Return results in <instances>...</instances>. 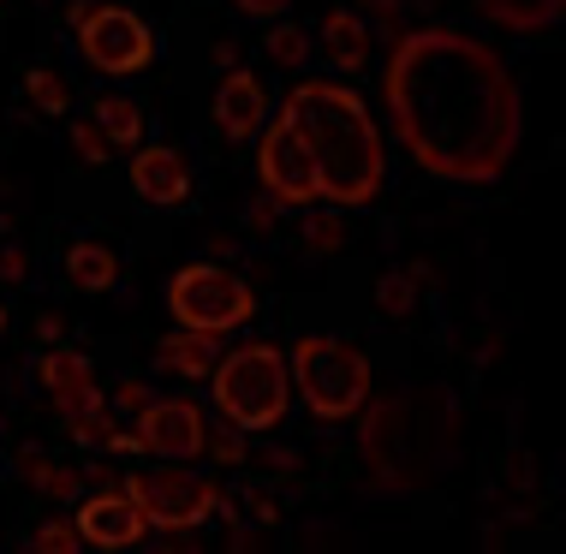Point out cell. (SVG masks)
<instances>
[{
    "instance_id": "1",
    "label": "cell",
    "mask_w": 566,
    "mask_h": 554,
    "mask_svg": "<svg viewBox=\"0 0 566 554\" xmlns=\"http://www.w3.org/2000/svg\"><path fill=\"white\" fill-rule=\"evenodd\" d=\"M381 102L406 156L436 179L489 185L518 156V84L507 60L465 30H400L381 66Z\"/></svg>"
},
{
    "instance_id": "2",
    "label": "cell",
    "mask_w": 566,
    "mask_h": 554,
    "mask_svg": "<svg viewBox=\"0 0 566 554\" xmlns=\"http://www.w3.org/2000/svg\"><path fill=\"white\" fill-rule=\"evenodd\" d=\"M281 119L311 149L316 197H328L340 209L376 203L381 179H388V156H381V132H376V119H370L358 90H346L334 79H304L286 90Z\"/></svg>"
},
{
    "instance_id": "3",
    "label": "cell",
    "mask_w": 566,
    "mask_h": 554,
    "mask_svg": "<svg viewBox=\"0 0 566 554\" xmlns=\"http://www.w3.org/2000/svg\"><path fill=\"white\" fill-rule=\"evenodd\" d=\"M459 436V399L448 388H411L364 399V466L381 489H423L448 466Z\"/></svg>"
},
{
    "instance_id": "4",
    "label": "cell",
    "mask_w": 566,
    "mask_h": 554,
    "mask_svg": "<svg viewBox=\"0 0 566 554\" xmlns=\"http://www.w3.org/2000/svg\"><path fill=\"white\" fill-rule=\"evenodd\" d=\"M209 381H216V411L244 436H269L293 406V369H286V352L269 341L233 346L227 358H216Z\"/></svg>"
},
{
    "instance_id": "5",
    "label": "cell",
    "mask_w": 566,
    "mask_h": 554,
    "mask_svg": "<svg viewBox=\"0 0 566 554\" xmlns=\"http://www.w3.org/2000/svg\"><path fill=\"white\" fill-rule=\"evenodd\" d=\"M286 369H293V388L304 394V406L323 424L358 418L364 399H370V358L340 334H304L286 352Z\"/></svg>"
},
{
    "instance_id": "6",
    "label": "cell",
    "mask_w": 566,
    "mask_h": 554,
    "mask_svg": "<svg viewBox=\"0 0 566 554\" xmlns=\"http://www.w3.org/2000/svg\"><path fill=\"white\" fill-rule=\"evenodd\" d=\"M167 311L179 316V328H203V334H233L256 316V292L239 281L233 269L216 263H191L167 281Z\"/></svg>"
},
{
    "instance_id": "7",
    "label": "cell",
    "mask_w": 566,
    "mask_h": 554,
    "mask_svg": "<svg viewBox=\"0 0 566 554\" xmlns=\"http://www.w3.org/2000/svg\"><path fill=\"white\" fill-rule=\"evenodd\" d=\"M119 489L137 501V513L149 519V531H167V536L197 531V525H209V519L233 513V501L197 471H144V477H126Z\"/></svg>"
},
{
    "instance_id": "8",
    "label": "cell",
    "mask_w": 566,
    "mask_h": 554,
    "mask_svg": "<svg viewBox=\"0 0 566 554\" xmlns=\"http://www.w3.org/2000/svg\"><path fill=\"white\" fill-rule=\"evenodd\" d=\"M78 49L96 72L126 79V72H144L156 60V30L126 7H90L78 19Z\"/></svg>"
},
{
    "instance_id": "9",
    "label": "cell",
    "mask_w": 566,
    "mask_h": 554,
    "mask_svg": "<svg viewBox=\"0 0 566 554\" xmlns=\"http://www.w3.org/2000/svg\"><path fill=\"white\" fill-rule=\"evenodd\" d=\"M256 179H263L269 197H281L286 209H304L316 203V167H311V149L298 144V132L286 119H263L256 126Z\"/></svg>"
},
{
    "instance_id": "10",
    "label": "cell",
    "mask_w": 566,
    "mask_h": 554,
    "mask_svg": "<svg viewBox=\"0 0 566 554\" xmlns=\"http://www.w3.org/2000/svg\"><path fill=\"white\" fill-rule=\"evenodd\" d=\"M203 436H209V424H203V411L191 406V399H149L144 411H137V448H144L149 459H197L203 453Z\"/></svg>"
},
{
    "instance_id": "11",
    "label": "cell",
    "mask_w": 566,
    "mask_h": 554,
    "mask_svg": "<svg viewBox=\"0 0 566 554\" xmlns=\"http://www.w3.org/2000/svg\"><path fill=\"white\" fill-rule=\"evenodd\" d=\"M72 525H78V536L96 543V548H132V543L149 536V519L137 513V501L126 495V489H102V495H90Z\"/></svg>"
},
{
    "instance_id": "12",
    "label": "cell",
    "mask_w": 566,
    "mask_h": 554,
    "mask_svg": "<svg viewBox=\"0 0 566 554\" xmlns=\"http://www.w3.org/2000/svg\"><path fill=\"white\" fill-rule=\"evenodd\" d=\"M269 119V90L256 72L227 66V79L216 84V126L227 132V144H251L256 126Z\"/></svg>"
},
{
    "instance_id": "13",
    "label": "cell",
    "mask_w": 566,
    "mask_h": 554,
    "mask_svg": "<svg viewBox=\"0 0 566 554\" xmlns=\"http://www.w3.org/2000/svg\"><path fill=\"white\" fill-rule=\"evenodd\" d=\"M132 185H137V197H144V203L174 209V203H186V197H191V167H186L179 149H167V144H137Z\"/></svg>"
},
{
    "instance_id": "14",
    "label": "cell",
    "mask_w": 566,
    "mask_h": 554,
    "mask_svg": "<svg viewBox=\"0 0 566 554\" xmlns=\"http://www.w3.org/2000/svg\"><path fill=\"white\" fill-rule=\"evenodd\" d=\"M42 388H49V399L66 418H78V411L102 406V388H96V369H90L84 352H49V358L36 364Z\"/></svg>"
},
{
    "instance_id": "15",
    "label": "cell",
    "mask_w": 566,
    "mask_h": 554,
    "mask_svg": "<svg viewBox=\"0 0 566 554\" xmlns=\"http://www.w3.org/2000/svg\"><path fill=\"white\" fill-rule=\"evenodd\" d=\"M316 36H323V54H328L334 72H358L364 60H370V24H364L352 7H334Z\"/></svg>"
},
{
    "instance_id": "16",
    "label": "cell",
    "mask_w": 566,
    "mask_h": 554,
    "mask_svg": "<svg viewBox=\"0 0 566 554\" xmlns=\"http://www.w3.org/2000/svg\"><path fill=\"white\" fill-rule=\"evenodd\" d=\"M478 12L501 30H518V36H543L566 19V0H478Z\"/></svg>"
},
{
    "instance_id": "17",
    "label": "cell",
    "mask_w": 566,
    "mask_h": 554,
    "mask_svg": "<svg viewBox=\"0 0 566 554\" xmlns=\"http://www.w3.org/2000/svg\"><path fill=\"white\" fill-rule=\"evenodd\" d=\"M216 341H221V334L179 328V334H167V341L156 346V364L174 369V376H186V381H197V376H209V369H216V358H221Z\"/></svg>"
},
{
    "instance_id": "18",
    "label": "cell",
    "mask_w": 566,
    "mask_h": 554,
    "mask_svg": "<svg viewBox=\"0 0 566 554\" xmlns=\"http://www.w3.org/2000/svg\"><path fill=\"white\" fill-rule=\"evenodd\" d=\"M66 281L84 286V292H108L119 281V257L108 251V244H66Z\"/></svg>"
},
{
    "instance_id": "19",
    "label": "cell",
    "mask_w": 566,
    "mask_h": 554,
    "mask_svg": "<svg viewBox=\"0 0 566 554\" xmlns=\"http://www.w3.org/2000/svg\"><path fill=\"white\" fill-rule=\"evenodd\" d=\"M96 126L108 132L114 149H137L144 144V107H137L132 96H102L96 102Z\"/></svg>"
},
{
    "instance_id": "20",
    "label": "cell",
    "mask_w": 566,
    "mask_h": 554,
    "mask_svg": "<svg viewBox=\"0 0 566 554\" xmlns=\"http://www.w3.org/2000/svg\"><path fill=\"white\" fill-rule=\"evenodd\" d=\"M19 471H24V483H30V489H42V495H54V501H72V495L84 489V471L54 466V459H42V453H24V459H19Z\"/></svg>"
},
{
    "instance_id": "21",
    "label": "cell",
    "mask_w": 566,
    "mask_h": 554,
    "mask_svg": "<svg viewBox=\"0 0 566 554\" xmlns=\"http://www.w3.org/2000/svg\"><path fill=\"white\" fill-rule=\"evenodd\" d=\"M24 96L36 102L42 114H54V119L72 114V90H66V79H60V72H49V66H36V72L24 79Z\"/></svg>"
},
{
    "instance_id": "22",
    "label": "cell",
    "mask_w": 566,
    "mask_h": 554,
    "mask_svg": "<svg viewBox=\"0 0 566 554\" xmlns=\"http://www.w3.org/2000/svg\"><path fill=\"white\" fill-rule=\"evenodd\" d=\"M269 60H274V66H286V72H298L304 60H311V30H304V24H274L269 30Z\"/></svg>"
},
{
    "instance_id": "23",
    "label": "cell",
    "mask_w": 566,
    "mask_h": 554,
    "mask_svg": "<svg viewBox=\"0 0 566 554\" xmlns=\"http://www.w3.org/2000/svg\"><path fill=\"white\" fill-rule=\"evenodd\" d=\"M376 304H381V316H411L418 311V281L411 274H381Z\"/></svg>"
},
{
    "instance_id": "24",
    "label": "cell",
    "mask_w": 566,
    "mask_h": 554,
    "mask_svg": "<svg viewBox=\"0 0 566 554\" xmlns=\"http://www.w3.org/2000/svg\"><path fill=\"white\" fill-rule=\"evenodd\" d=\"M30 548H36V554H78L84 536H78V525H72V519H49V525H36Z\"/></svg>"
},
{
    "instance_id": "25",
    "label": "cell",
    "mask_w": 566,
    "mask_h": 554,
    "mask_svg": "<svg viewBox=\"0 0 566 554\" xmlns=\"http://www.w3.org/2000/svg\"><path fill=\"white\" fill-rule=\"evenodd\" d=\"M203 448L216 453V466H244V429H233V424L221 418V424L203 436Z\"/></svg>"
},
{
    "instance_id": "26",
    "label": "cell",
    "mask_w": 566,
    "mask_h": 554,
    "mask_svg": "<svg viewBox=\"0 0 566 554\" xmlns=\"http://www.w3.org/2000/svg\"><path fill=\"white\" fill-rule=\"evenodd\" d=\"M72 149H78L84 161H108V156H114L108 132H102L96 119H72Z\"/></svg>"
},
{
    "instance_id": "27",
    "label": "cell",
    "mask_w": 566,
    "mask_h": 554,
    "mask_svg": "<svg viewBox=\"0 0 566 554\" xmlns=\"http://www.w3.org/2000/svg\"><path fill=\"white\" fill-rule=\"evenodd\" d=\"M304 244H311V251H340V244H346V221H340V215H311V221H304Z\"/></svg>"
},
{
    "instance_id": "28",
    "label": "cell",
    "mask_w": 566,
    "mask_h": 554,
    "mask_svg": "<svg viewBox=\"0 0 566 554\" xmlns=\"http://www.w3.org/2000/svg\"><path fill=\"white\" fill-rule=\"evenodd\" d=\"M156 399V388L149 381H119V394H114V418H137V411Z\"/></svg>"
},
{
    "instance_id": "29",
    "label": "cell",
    "mask_w": 566,
    "mask_h": 554,
    "mask_svg": "<svg viewBox=\"0 0 566 554\" xmlns=\"http://www.w3.org/2000/svg\"><path fill=\"white\" fill-rule=\"evenodd\" d=\"M281 209H286V203H281V197H269V203H263V197H256V203H251V209H244V215H251V227H256V233H269V227H274V221H281Z\"/></svg>"
},
{
    "instance_id": "30",
    "label": "cell",
    "mask_w": 566,
    "mask_h": 554,
    "mask_svg": "<svg viewBox=\"0 0 566 554\" xmlns=\"http://www.w3.org/2000/svg\"><path fill=\"white\" fill-rule=\"evenodd\" d=\"M239 12H251V19H281L286 7H293V0H233Z\"/></svg>"
},
{
    "instance_id": "31",
    "label": "cell",
    "mask_w": 566,
    "mask_h": 554,
    "mask_svg": "<svg viewBox=\"0 0 566 554\" xmlns=\"http://www.w3.org/2000/svg\"><path fill=\"white\" fill-rule=\"evenodd\" d=\"M24 269H30V257L19 244H7V251H0V274H7V281H24Z\"/></svg>"
},
{
    "instance_id": "32",
    "label": "cell",
    "mask_w": 566,
    "mask_h": 554,
    "mask_svg": "<svg viewBox=\"0 0 566 554\" xmlns=\"http://www.w3.org/2000/svg\"><path fill=\"white\" fill-rule=\"evenodd\" d=\"M269 466H281V471H293V466H298V453H293V448H274V453H269Z\"/></svg>"
},
{
    "instance_id": "33",
    "label": "cell",
    "mask_w": 566,
    "mask_h": 554,
    "mask_svg": "<svg viewBox=\"0 0 566 554\" xmlns=\"http://www.w3.org/2000/svg\"><path fill=\"white\" fill-rule=\"evenodd\" d=\"M251 506H256V519H274V501L263 495V489H251Z\"/></svg>"
},
{
    "instance_id": "34",
    "label": "cell",
    "mask_w": 566,
    "mask_h": 554,
    "mask_svg": "<svg viewBox=\"0 0 566 554\" xmlns=\"http://www.w3.org/2000/svg\"><path fill=\"white\" fill-rule=\"evenodd\" d=\"M0 328H7V311H0Z\"/></svg>"
}]
</instances>
